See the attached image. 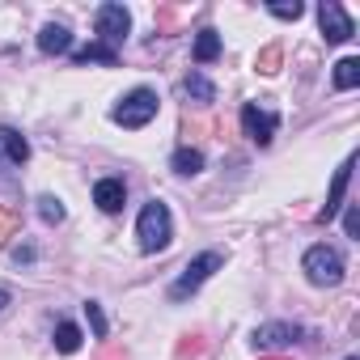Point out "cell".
Returning <instances> with one entry per match:
<instances>
[{
	"mask_svg": "<svg viewBox=\"0 0 360 360\" xmlns=\"http://www.w3.org/2000/svg\"><path fill=\"white\" fill-rule=\"evenodd\" d=\"M136 238H140V250H165L169 246V238H174V225H169V208L165 204H144V212H140V221H136Z\"/></svg>",
	"mask_w": 360,
	"mask_h": 360,
	"instance_id": "1",
	"label": "cell"
},
{
	"mask_svg": "<svg viewBox=\"0 0 360 360\" xmlns=\"http://www.w3.org/2000/svg\"><path fill=\"white\" fill-rule=\"evenodd\" d=\"M221 267H225V255H221V250H204V255H195V259L183 267V276L174 280L169 297H174V301H187V297H191V292H195L208 276H217Z\"/></svg>",
	"mask_w": 360,
	"mask_h": 360,
	"instance_id": "2",
	"label": "cell"
},
{
	"mask_svg": "<svg viewBox=\"0 0 360 360\" xmlns=\"http://www.w3.org/2000/svg\"><path fill=\"white\" fill-rule=\"evenodd\" d=\"M301 267H305L309 284H318V288H335V284L343 280V259H339L330 246H309Z\"/></svg>",
	"mask_w": 360,
	"mask_h": 360,
	"instance_id": "3",
	"label": "cell"
},
{
	"mask_svg": "<svg viewBox=\"0 0 360 360\" xmlns=\"http://www.w3.org/2000/svg\"><path fill=\"white\" fill-rule=\"evenodd\" d=\"M153 115H157V94L153 89H131L119 106H115V123L119 127H144V123H153Z\"/></svg>",
	"mask_w": 360,
	"mask_h": 360,
	"instance_id": "4",
	"label": "cell"
},
{
	"mask_svg": "<svg viewBox=\"0 0 360 360\" xmlns=\"http://www.w3.org/2000/svg\"><path fill=\"white\" fill-rule=\"evenodd\" d=\"M127 30H131V13H127L123 5H102V9H98V34H102L106 47L123 43Z\"/></svg>",
	"mask_w": 360,
	"mask_h": 360,
	"instance_id": "5",
	"label": "cell"
},
{
	"mask_svg": "<svg viewBox=\"0 0 360 360\" xmlns=\"http://www.w3.org/2000/svg\"><path fill=\"white\" fill-rule=\"evenodd\" d=\"M318 22H322V34H326V43H347L352 34H356V26H352V18L335 5V0H322V9H318Z\"/></svg>",
	"mask_w": 360,
	"mask_h": 360,
	"instance_id": "6",
	"label": "cell"
},
{
	"mask_svg": "<svg viewBox=\"0 0 360 360\" xmlns=\"http://www.w3.org/2000/svg\"><path fill=\"white\" fill-rule=\"evenodd\" d=\"M242 127H246V136L263 148V144H271V136H276V115H267V110H259L255 102H246V106H242Z\"/></svg>",
	"mask_w": 360,
	"mask_h": 360,
	"instance_id": "7",
	"label": "cell"
},
{
	"mask_svg": "<svg viewBox=\"0 0 360 360\" xmlns=\"http://www.w3.org/2000/svg\"><path fill=\"white\" fill-rule=\"evenodd\" d=\"M301 335H305V330L292 326V322H267V326L255 330V343H259V347H288V343H297Z\"/></svg>",
	"mask_w": 360,
	"mask_h": 360,
	"instance_id": "8",
	"label": "cell"
},
{
	"mask_svg": "<svg viewBox=\"0 0 360 360\" xmlns=\"http://www.w3.org/2000/svg\"><path fill=\"white\" fill-rule=\"evenodd\" d=\"M94 204L102 212H119L127 204V187H123V178H102V183L94 187Z\"/></svg>",
	"mask_w": 360,
	"mask_h": 360,
	"instance_id": "9",
	"label": "cell"
},
{
	"mask_svg": "<svg viewBox=\"0 0 360 360\" xmlns=\"http://www.w3.org/2000/svg\"><path fill=\"white\" fill-rule=\"evenodd\" d=\"M352 165H356V157H347V161L335 169V183H330V191H326V208H322V221H330V217L339 212V204H343V191H347V178H352Z\"/></svg>",
	"mask_w": 360,
	"mask_h": 360,
	"instance_id": "10",
	"label": "cell"
},
{
	"mask_svg": "<svg viewBox=\"0 0 360 360\" xmlns=\"http://www.w3.org/2000/svg\"><path fill=\"white\" fill-rule=\"evenodd\" d=\"M39 51H43V56H64V51H72V34H68V26H60V22L43 26V34H39Z\"/></svg>",
	"mask_w": 360,
	"mask_h": 360,
	"instance_id": "11",
	"label": "cell"
},
{
	"mask_svg": "<svg viewBox=\"0 0 360 360\" xmlns=\"http://www.w3.org/2000/svg\"><path fill=\"white\" fill-rule=\"evenodd\" d=\"M0 148H5V157H9L13 165H22V161L30 157V140H26L18 127H0Z\"/></svg>",
	"mask_w": 360,
	"mask_h": 360,
	"instance_id": "12",
	"label": "cell"
},
{
	"mask_svg": "<svg viewBox=\"0 0 360 360\" xmlns=\"http://www.w3.org/2000/svg\"><path fill=\"white\" fill-rule=\"evenodd\" d=\"M72 60H77V64H106V68H115V64H119V51L106 47V43H89V47H81Z\"/></svg>",
	"mask_w": 360,
	"mask_h": 360,
	"instance_id": "13",
	"label": "cell"
},
{
	"mask_svg": "<svg viewBox=\"0 0 360 360\" xmlns=\"http://www.w3.org/2000/svg\"><path fill=\"white\" fill-rule=\"evenodd\" d=\"M22 229V208L18 204H0V246H9Z\"/></svg>",
	"mask_w": 360,
	"mask_h": 360,
	"instance_id": "14",
	"label": "cell"
},
{
	"mask_svg": "<svg viewBox=\"0 0 360 360\" xmlns=\"http://www.w3.org/2000/svg\"><path fill=\"white\" fill-rule=\"evenodd\" d=\"M356 85H360V60L347 56L335 64V89H356Z\"/></svg>",
	"mask_w": 360,
	"mask_h": 360,
	"instance_id": "15",
	"label": "cell"
},
{
	"mask_svg": "<svg viewBox=\"0 0 360 360\" xmlns=\"http://www.w3.org/2000/svg\"><path fill=\"white\" fill-rule=\"evenodd\" d=\"M221 56V34L217 30H200V39H195V60L200 64H212Z\"/></svg>",
	"mask_w": 360,
	"mask_h": 360,
	"instance_id": "16",
	"label": "cell"
},
{
	"mask_svg": "<svg viewBox=\"0 0 360 360\" xmlns=\"http://www.w3.org/2000/svg\"><path fill=\"white\" fill-rule=\"evenodd\" d=\"M169 165H174L178 174H200V169H204V153H200V148H178Z\"/></svg>",
	"mask_w": 360,
	"mask_h": 360,
	"instance_id": "17",
	"label": "cell"
},
{
	"mask_svg": "<svg viewBox=\"0 0 360 360\" xmlns=\"http://www.w3.org/2000/svg\"><path fill=\"white\" fill-rule=\"evenodd\" d=\"M56 347H60L64 356H72V352L81 347V326H72V322H60V326H56Z\"/></svg>",
	"mask_w": 360,
	"mask_h": 360,
	"instance_id": "18",
	"label": "cell"
},
{
	"mask_svg": "<svg viewBox=\"0 0 360 360\" xmlns=\"http://www.w3.org/2000/svg\"><path fill=\"white\" fill-rule=\"evenodd\" d=\"M187 94H191L195 102H212V98H217L212 81H208V77H200V72H191V77H187Z\"/></svg>",
	"mask_w": 360,
	"mask_h": 360,
	"instance_id": "19",
	"label": "cell"
},
{
	"mask_svg": "<svg viewBox=\"0 0 360 360\" xmlns=\"http://www.w3.org/2000/svg\"><path fill=\"white\" fill-rule=\"evenodd\" d=\"M39 217H43L47 225H60V221H64V204H60L56 195H43V200H39Z\"/></svg>",
	"mask_w": 360,
	"mask_h": 360,
	"instance_id": "20",
	"label": "cell"
},
{
	"mask_svg": "<svg viewBox=\"0 0 360 360\" xmlns=\"http://www.w3.org/2000/svg\"><path fill=\"white\" fill-rule=\"evenodd\" d=\"M280 56H284V51H280V43L263 47V51H259V72H276V68H280Z\"/></svg>",
	"mask_w": 360,
	"mask_h": 360,
	"instance_id": "21",
	"label": "cell"
},
{
	"mask_svg": "<svg viewBox=\"0 0 360 360\" xmlns=\"http://www.w3.org/2000/svg\"><path fill=\"white\" fill-rule=\"evenodd\" d=\"M85 314H89V326H94V335L102 339V335H106V318H102V309L89 301V305H85Z\"/></svg>",
	"mask_w": 360,
	"mask_h": 360,
	"instance_id": "22",
	"label": "cell"
},
{
	"mask_svg": "<svg viewBox=\"0 0 360 360\" xmlns=\"http://www.w3.org/2000/svg\"><path fill=\"white\" fill-rule=\"evenodd\" d=\"M200 352H204V343H200V335H187L183 343H178V356H183V360H187V356H200Z\"/></svg>",
	"mask_w": 360,
	"mask_h": 360,
	"instance_id": "23",
	"label": "cell"
},
{
	"mask_svg": "<svg viewBox=\"0 0 360 360\" xmlns=\"http://www.w3.org/2000/svg\"><path fill=\"white\" fill-rule=\"evenodd\" d=\"M271 13H276V18H284V22H297V18H301L305 9L297 5V0H292V5H271Z\"/></svg>",
	"mask_w": 360,
	"mask_h": 360,
	"instance_id": "24",
	"label": "cell"
},
{
	"mask_svg": "<svg viewBox=\"0 0 360 360\" xmlns=\"http://www.w3.org/2000/svg\"><path fill=\"white\" fill-rule=\"evenodd\" d=\"M13 259H18V263H34V250H30V246H18Z\"/></svg>",
	"mask_w": 360,
	"mask_h": 360,
	"instance_id": "25",
	"label": "cell"
},
{
	"mask_svg": "<svg viewBox=\"0 0 360 360\" xmlns=\"http://www.w3.org/2000/svg\"><path fill=\"white\" fill-rule=\"evenodd\" d=\"M343 229H347V238H356V208H352V212L343 217Z\"/></svg>",
	"mask_w": 360,
	"mask_h": 360,
	"instance_id": "26",
	"label": "cell"
},
{
	"mask_svg": "<svg viewBox=\"0 0 360 360\" xmlns=\"http://www.w3.org/2000/svg\"><path fill=\"white\" fill-rule=\"evenodd\" d=\"M5 305H9V292H5V288H0V309H5Z\"/></svg>",
	"mask_w": 360,
	"mask_h": 360,
	"instance_id": "27",
	"label": "cell"
},
{
	"mask_svg": "<svg viewBox=\"0 0 360 360\" xmlns=\"http://www.w3.org/2000/svg\"><path fill=\"white\" fill-rule=\"evenodd\" d=\"M263 360H288V356H263Z\"/></svg>",
	"mask_w": 360,
	"mask_h": 360,
	"instance_id": "28",
	"label": "cell"
},
{
	"mask_svg": "<svg viewBox=\"0 0 360 360\" xmlns=\"http://www.w3.org/2000/svg\"><path fill=\"white\" fill-rule=\"evenodd\" d=\"M347 360H356V356H347Z\"/></svg>",
	"mask_w": 360,
	"mask_h": 360,
	"instance_id": "29",
	"label": "cell"
}]
</instances>
